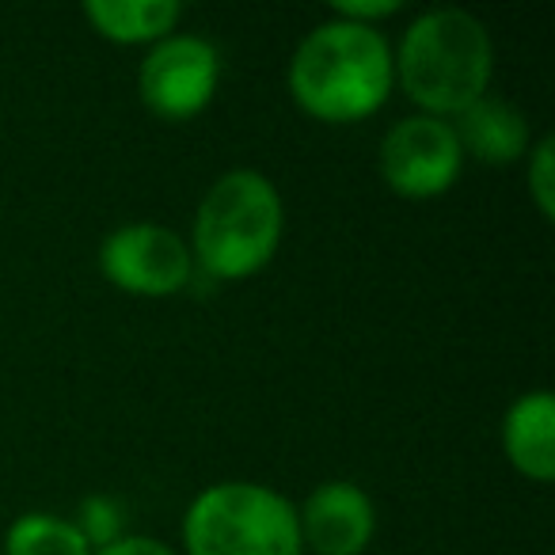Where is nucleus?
<instances>
[{
	"instance_id": "obj_1",
	"label": "nucleus",
	"mask_w": 555,
	"mask_h": 555,
	"mask_svg": "<svg viewBox=\"0 0 555 555\" xmlns=\"http://www.w3.org/2000/svg\"><path fill=\"white\" fill-rule=\"evenodd\" d=\"M286 85L294 103L324 126H354L373 118L396 88L392 47L380 27L327 16L289 57Z\"/></svg>"
},
{
	"instance_id": "obj_2",
	"label": "nucleus",
	"mask_w": 555,
	"mask_h": 555,
	"mask_svg": "<svg viewBox=\"0 0 555 555\" xmlns=\"http://www.w3.org/2000/svg\"><path fill=\"white\" fill-rule=\"evenodd\" d=\"M392 77L418 115L456 118L491 92L494 39L472 12L430 9L403 27L392 50Z\"/></svg>"
},
{
	"instance_id": "obj_3",
	"label": "nucleus",
	"mask_w": 555,
	"mask_h": 555,
	"mask_svg": "<svg viewBox=\"0 0 555 555\" xmlns=\"http://www.w3.org/2000/svg\"><path fill=\"white\" fill-rule=\"evenodd\" d=\"M286 206L262 171L232 168L202 194L191 229V259L202 274L217 282L255 278L282 247Z\"/></svg>"
},
{
	"instance_id": "obj_4",
	"label": "nucleus",
	"mask_w": 555,
	"mask_h": 555,
	"mask_svg": "<svg viewBox=\"0 0 555 555\" xmlns=\"http://www.w3.org/2000/svg\"><path fill=\"white\" fill-rule=\"evenodd\" d=\"M179 532L186 555H305L297 506L251 479H224L198 491Z\"/></svg>"
},
{
	"instance_id": "obj_5",
	"label": "nucleus",
	"mask_w": 555,
	"mask_h": 555,
	"mask_svg": "<svg viewBox=\"0 0 555 555\" xmlns=\"http://www.w3.org/2000/svg\"><path fill=\"white\" fill-rule=\"evenodd\" d=\"M377 168L385 186L400 198L426 202L449 194L464 171V153L453 122L418 115V111L392 122L380 138Z\"/></svg>"
},
{
	"instance_id": "obj_6",
	"label": "nucleus",
	"mask_w": 555,
	"mask_h": 555,
	"mask_svg": "<svg viewBox=\"0 0 555 555\" xmlns=\"http://www.w3.org/2000/svg\"><path fill=\"white\" fill-rule=\"evenodd\" d=\"M221 85V54L209 39L176 31L149 47L138 69V92L160 122H191L214 103Z\"/></svg>"
},
{
	"instance_id": "obj_7",
	"label": "nucleus",
	"mask_w": 555,
	"mask_h": 555,
	"mask_svg": "<svg viewBox=\"0 0 555 555\" xmlns=\"http://www.w3.org/2000/svg\"><path fill=\"white\" fill-rule=\"evenodd\" d=\"M100 274L130 297H176L191 286V244L156 221H130L100 244Z\"/></svg>"
},
{
	"instance_id": "obj_8",
	"label": "nucleus",
	"mask_w": 555,
	"mask_h": 555,
	"mask_svg": "<svg viewBox=\"0 0 555 555\" xmlns=\"http://www.w3.org/2000/svg\"><path fill=\"white\" fill-rule=\"evenodd\" d=\"M301 547L312 555H365L377 537V506L350 479H324L297 506Z\"/></svg>"
},
{
	"instance_id": "obj_9",
	"label": "nucleus",
	"mask_w": 555,
	"mask_h": 555,
	"mask_svg": "<svg viewBox=\"0 0 555 555\" xmlns=\"http://www.w3.org/2000/svg\"><path fill=\"white\" fill-rule=\"evenodd\" d=\"M453 122V133L461 141V153L464 160H479V164H491V168H502V164H517L525 160L532 145V130H529V118L517 103L502 100V95H479L476 103L461 111Z\"/></svg>"
},
{
	"instance_id": "obj_10",
	"label": "nucleus",
	"mask_w": 555,
	"mask_h": 555,
	"mask_svg": "<svg viewBox=\"0 0 555 555\" xmlns=\"http://www.w3.org/2000/svg\"><path fill=\"white\" fill-rule=\"evenodd\" d=\"M502 453L517 476L552 483L555 476V396L547 388L521 392L502 415Z\"/></svg>"
},
{
	"instance_id": "obj_11",
	"label": "nucleus",
	"mask_w": 555,
	"mask_h": 555,
	"mask_svg": "<svg viewBox=\"0 0 555 555\" xmlns=\"http://www.w3.org/2000/svg\"><path fill=\"white\" fill-rule=\"evenodd\" d=\"M85 20L115 47H156L183 20L179 0H85Z\"/></svg>"
},
{
	"instance_id": "obj_12",
	"label": "nucleus",
	"mask_w": 555,
	"mask_h": 555,
	"mask_svg": "<svg viewBox=\"0 0 555 555\" xmlns=\"http://www.w3.org/2000/svg\"><path fill=\"white\" fill-rule=\"evenodd\" d=\"M4 555H92V547L69 517L27 509L4 529Z\"/></svg>"
},
{
	"instance_id": "obj_13",
	"label": "nucleus",
	"mask_w": 555,
	"mask_h": 555,
	"mask_svg": "<svg viewBox=\"0 0 555 555\" xmlns=\"http://www.w3.org/2000/svg\"><path fill=\"white\" fill-rule=\"evenodd\" d=\"M69 521L77 525V532L92 552L126 537V509L111 494H88L77 506V517H69Z\"/></svg>"
},
{
	"instance_id": "obj_14",
	"label": "nucleus",
	"mask_w": 555,
	"mask_h": 555,
	"mask_svg": "<svg viewBox=\"0 0 555 555\" xmlns=\"http://www.w3.org/2000/svg\"><path fill=\"white\" fill-rule=\"evenodd\" d=\"M525 191H529L532 206H537V214L544 217V221H552L555 217V141L540 138L529 145V153H525Z\"/></svg>"
},
{
	"instance_id": "obj_15",
	"label": "nucleus",
	"mask_w": 555,
	"mask_h": 555,
	"mask_svg": "<svg viewBox=\"0 0 555 555\" xmlns=\"http://www.w3.org/2000/svg\"><path fill=\"white\" fill-rule=\"evenodd\" d=\"M403 4L400 0H335L332 16L347 20V24H362V27H380L385 20L400 16Z\"/></svg>"
},
{
	"instance_id": "obj_16",
	"label": "nucleus",
	"mask_w": 555,
	"mask_h": 555,
	"mask_svg": "<svg viewBox=\"0 0 555 555\" xmlns=\"http://www.w3.org/2000/svg\"><path fill=\"white\" fill-rule=\"evenodd\" d=\"M92 555H176L164 540L156 537H141V532H126L122 540H115V544L100 547V552Z\"/></svg>"
}]
</instances>
